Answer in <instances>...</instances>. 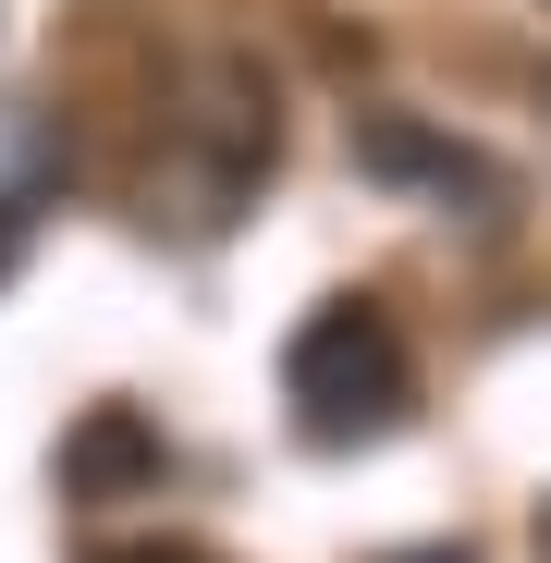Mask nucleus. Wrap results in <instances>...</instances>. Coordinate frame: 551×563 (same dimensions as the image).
Wrapping results in <instances>:
<instances>
[{
    "label": "nucleus",
    "mask_w": 551,
    "mask_h": 563,
    "mask_svg": "<svg viewBox=\"0 0 551 563\" xmlns=\"http://www.w3.org/2000/svg\"><path fill=\"white\" fill-rule=\"evenodd\" d=\"M49 197H62V123L49 111H0V269H13V245L37 233Z\"/></svg>",
    "instance_id": "obj_5"
},
{
    "label": "nucleus",
    "mask_w": 551,
    "mask_h": 563,
    "mask_svg": "<svg viewBox=\"0 0 551 563\" xmlns=\"http://www.w3.org/2000/svg\"><path fill=\"white\" fill-rule=\"evenodd\" d=\"M355 172H381V184H417L429 209L478 221V233H503V221H515V172H503L491 147H466V135L417 123V111H367V123H355Z\"/></svg>",
    "instance_id": "obj_3"
},
{
    "label": "nucleus",
    "mask_w": 551,
    "mask_h": 563,
    "mask_svg": "<svg viewBox=\"0 0 551 563\" xmlns=\"http://www.w3.org/2000/svg\"><path fill=\"white\" fill-rule=\"evenodd\" d=\"M172 478V441L135 417V405H86L74 441H62V490L74 503H123V490H159Z\"/></svg>",
    "instance_id": "obj_4"
},
{
    "label": "nucleus",
    "mask_w": 551,
    "mask_h": 563,
    "mask_svg": "<svg viewBox=\"0 0 551 563\" xmlns=\"http://www.w3.org/2000/svg\"><path fill=\"white\" fill-rule=\"evenodd\" d=\"M539 563H551V515H539Z\"/></svg>",
    "instance_id": "obj_8"
},
{
    "label": "nucleus",
    "mask_w": 551,
    "mask_h": 563,
    "mask_svg": "<svg viewBox=\"0 0 551 563\" xmlns=\"http://www.w3.org/2000/svg\"><path fill=\"white\" fill-rule=\"evenodd\" d=\"M283 405H295V441H319V453L393 441L417 405V355H405L393 307H367V295L307 307V331L283 343Z\"/></svg>",
    "instance_id": "obj_1"
},
{
    "label": "nucleus",
    "mask_w": 551,
    "mask_h": 563,
    "mask_svg": "<svg viewBox=\"0 0 551 563\" xmlns=\"http://www.w3.org/2000/svg\"><path fill=\"white\" fill-rule=\"evenodd\" d=\"M86 563H209L197 539H111V551H86Z\"/></svg>",
    "instance_id": "obj_6"
},
{
    "label": "nucleus",
    "mask_w": 551,
    "mask_h": 563,
    "mask_svg": "<svg viewBox=\"0 0 551 563\" xmlns=\"http://www.w3.org/2000/svg\"><path fill=\"white\" fill-rule=\"evenodd\" d=\"M381 563H478L466 539H429V551H381Z\"/></svg>",
    "instance_id": "obj_7"
},
{
    "label": "nucleus",
    "mask_w": 551,
    "mask_h": 563,
    "mask_svg": "<svg viewBox=\"0 0 551 563\" xmlns=\"http://www.w3.org/2000/svg\"><path fill=\"white\" fill-rule=\"evenodd\" d=\"M269 159H283V111H269V86H257V62H197V86H184V111H172V159L147 172V197H159V221L172 233H221L257 184H269Z\"/></svg>",
    "instance_id": "obj_2"
}]
</instances>
